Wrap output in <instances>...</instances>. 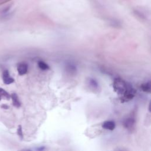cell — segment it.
I'll use <instances>...</instances> for the list:
<instances>
[{
	"label": "cell",
	"instance_id": "cell-11",
	"mask_svg": "<svg viewBox=\"0 0 151 151\" xmlns=\"http://www.w3.org/2000/svg\"><path fill=\"white\" fill-rule=\"evenodd\" d=\"M17 133L18 135L20 137L21 139L23 138V133H22V127L21 126H18V128L17 129Z\"/></svg>",
	"mask_w": 151,
	"mask_h": 151
},
{
	"label": "cell",
	"instance_id": "cell-8",
	"mask_svg": "<svg viewBox=\"0 0 151 151\" xmlns=\"http://www.w3.org/2000/svg\"><path fill=\"white\" fill-rule=\"evenodd\" d=\"M140 88L143 91L147 92V93H150V83L147 82V83L141 84Z\"/></svg>",
	"mask_w": 151,
	"mask_h": 151
},
{
	"label": "cell",
	"instance_id": "cell-3",
	"mask_svg": "<svg viewBox=\"0 0 151 151\" xmlns=\"http://www.w3.org/2000/svg\"><path fill=\"white\" fill-rule=\"evenodd\" d=\"M2 79H3V81L5 84H11L12 83H13L14 81V78H12V77H10L9 72L8 71V70H5L3 72L2 74Z\"/></svg>",
	"mask_w": 151,
	"mask_h": 151
},
{
	"label": "cell",
	"instance_id": "cell-1",
	"mask_svg": "<svg viewBox=\"0 0 151 151\" xmlns=\"http://www.w3.org/2000/svg\"><path fill=\"white\" fill-rule=\"evenodd\" d=\"M113 88L118 94L123 95L132 87L129 86L123 80L116 78L113 83Z\"/></svg>",
	"mask_w": 151,
	"mask_h": 151
},
{
	"label": "cell",
	"instance_id": "cell-6",
	"mask_svg": "<svg viewBox=\"0 0 151 151\" xmlns=\"http://www.w3.org/2000/svg\"><path fill=\"white\" fill-rule=\"evenodd\" d=\"M11 98H12L13 105H14L15 107H20V106H21V103H20V101H19V99H18V96L17 95V94L13 93V94H12V95L11 96Z\"/></svg>",
	"mask_w": 151,
	"mask_h": 151
},
{
	"label": "cell",
	"instance_id": "cell-7",
	"mask_svg": "<svg viewBox=\"0 0 151 151\" xmlns=\"http://www.w3.org/2000/svg\"><path fill=\"white\" fill-rule=\"evenodd\" d=\"M10 97L11 96L7 91H6L4 89L0 88V100L3 98H5L6 99L9 100Z\"/></svg>",
	"mask_w": 151,
	"mask_h": 151
},
{
	"label": "cell",
	"instance_id": "cell-5",
	"mask_svg": "<svg viewBox=\"0 0 151 151\" xmlns=\"http://www.w3.org/2000/svg\"><path fill=\"white\" fill-rule=\"evenodd\" d=\"M11 5H8L1 9L0 11V16L2 18H6L8 17L10 15V11H11Z\"/></svg>",
	"mask_w": 151,
	"mask_h": 151
},
{
	"label": "cell",
	"instance_id": "cell-9",
	"mask_svg": "<svg viewBox=\"0 0 151 151\" xmlns=\"http://www.w3.org/2000/svg\"><path fill=\"white\" fill-rule=\"evenodd\" d=\"M134 120L132 118H129L127 119L125 122L124 123V125L126 128H129V127H132L133 126V124L134 123Z\"/></svg>",
	"mask_w": 151,
	"mask_h": 151
},
{
	"label": "cell",
	"instance_id": "cell-10",
	"mask_svg": "<svg viewBox=\"0 0 151 151\" xmlns=\"http://www.w3.org/2000/svg\"><path fill=\"white\" fill-rule=\"evenodd\" d=\"M38 67L40 68H41L42 70H47L49 69V66L47 64H46L45 62L40 61L38 63Z\"/></svg>",
	"mask_w": 151,
	"mask_h": 151
},
{
	"label": "cell",
	"instance_id": "cell-12",
	"mask_svg": "<svg viewBox=\"0 0 151 151\" xmlns=\"http://www.w3.org/2000/svg\"><path fill=\"white\" fill-rule=\"evenodd\" d=\"M9 0H0V4H4L6 2H8L9 1Z\"/></svg>",
	"mask_w": 151,
	"mask_h": 151
},
{
	"label": "cell",
	"instance_id": "cell-2",
	"mask_svg": "<svg viewBox=\"0 0 151 151\" xmlns=\"http://www.w3.org/2000/svg\"><path fill=\"white\" fill-rule=\"evenodd\" d=\"M17 70L19 75H24L28 71V65L25 63H21L17 65Z\"/></svg>",
	"mask_w": 151,
	"mask_h": 151
},
{
	"label": "cell",
	"instance_id": "cell-4",
	"mask_svg": "<svg viewBox=\"0 0 151 151\" xmlns=\"http://www.w3.org/2000/svg\"><path fill=\"white\" fill-rule=\"evenodd\" d=\"M116 127V124L114 122L111 121V120H107L102 124V127L107 129V130H113Z\"/></svg>",
	"mask_w": 151,
	"mask_h": 151
}]
</instances>
